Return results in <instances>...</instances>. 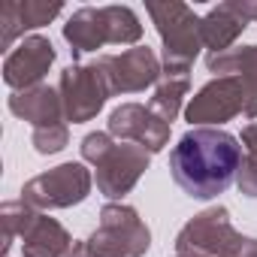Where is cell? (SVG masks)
Segmentation results:
<instances>
[{
  "mask_svg": "<svg viewBox=\"0 0 257 257\" xmlns=\"http://www.w3.org/2000/svg\"><path fill=\"white\" fill-rule=\"evenodd\" d=\"M239 167L242 143L221 127H191L170 152L173 179L194 200H215L224 194L236 182Z\"/></svg>",
  "mask_w": 257,
  "mask_h": 257,
  "instance_id": "1",
  "label": "cell"
},
{
  "mask_svg": "<svg viewBox=\"0 0 257 257\" xmlns=\"http://www.w3.org/2000/svg\"><path fill=\"white\" fill-rule=\"evenodd\" d=\"M64 40L73 55L97 52L103 46H137L143 40V25L131 7H82L64 25Z\"/></svg>",
  "mask_w": 257,
  "mask_h": 257,
  "instance_id": "2",
  "label": "cell"
},
{
  "mask_svg": "<svg viewBox=\"0 0 257 257\" xmlns=\"http://www.w3.org/2000/svg\"><path fill=\"white\" fill-rule=\"evenodd\" d=\"M254 251L257 239L233 230L230 212L224 206H212L194 215L176 236L179 257H251Z\"/></svg>",
  "mask_w": 257,
  "mask_h": 257,
  "instance_id": "3",
  "label": "cell"
},
{
  "mask_svg": "<svg viewBox=\"0 0 257 257\" xmlns=\"http://www.w3.org/2000/svg\"><path fill=\"white\" fill-rule=\"evenodd\" d=\"M236 115L257 118V79L218 76L206 82L185 106V118L194 127H221Z\"/></svg>",
  "mask_w": 257,
  "mask_h": 257,
  "instance_id": "4",
  "label": "cell"
},
{
  "mask_svg": "<svg viewBox=\"0 0 257 257\" xmlns=\"http://www.w3.org/2000/svg\"><path fill=\"white\" fill-rule=\"evenodd\" d=\"M146 13L152 16L158 37L164 43V70H191L194 58L203 49L200 37V16L179 0H167V4H149Z\"/></svg>",
  "mask_w": 257,
  "mask_h": 257,
  "instance_id": "5",
  "label": "cell"
},
{
  "mask_svg": "<svg viewBox=\"0 0 257 257\" xmlns=\"http://www.w3.org/2000/svg\"><path fill=\"white\" fill-rule=\"evenodd\" d=\"M152 245V230L134 206L106 203L100 209V224L88 236L91 257H143Z\"/></svg>",
  "mask_w": 257,
  "mask_h": 257,
  "instance_id": "6",
  "label": "cell"
},
{
  "mask_svg": "<svg viewBox=\"0 0 257 257\" xmlns=\"http://www.w3.org/2000/svg\"><path fill=\"white\" fill-rule=\"evenodd\" d=\"M91 188H94L91 170H85V164L79 161H70L25 182L22 200L31 203L34 209H70L88 200Z\"/></svg>",
  "mask_w": 257,
  "mask_h": 257,
  "instance_id": "7",
  "label": "cell"
},
{
  "mask_svg": "<svg viewBox=\"0 0 257 257\" xmlns=\"http://www.w3.org/2000/svg\"><path fill=\"white\" fill-rule=\"evenodd\" d=\"M58 94L64 103V118L73 124H85L91 118H97V112L103 109V103L112 97L106 73L100 70V64H70L61 70V82H58Z\"/></svg>",
  "mask_w": 257,
  "mask_h": 257,
  "instance_id": "8",
  "label": "cell"
},
{
  "mask_svg": "<svg viewBox=\"0 0 257 257\" xmlns=\"http://www.w3.org/2000/svg\"><path fill=\"white\" fill-rule=\"evenodd\" d=\"M97 64L106 73V82H109L112 94L146 91V88L158 85V79L164 73L155 49H149V46H134L121 55H103V58H97Z\"/></svg>",
  "mask_w": 257,
  "mask_h": 257,
  "instance_id": "9",
  "label": "cell"
},
{
  "mask_svg": "<svg viewBox=\"0 0 257 257\" xmlns=\"http://www.w3.org/2000/svg\"><path fill=\"white\" fill-rule=\"evenodd\" d=\"M170 127L143 103H121L109 115V137L118 143L143 146L149 155H158L170 146Z\"/></svg>",
  "mask_w": 257,
  "mask_h": 257,
  "instance_id": "10",
  "label": "cell"
},
{
  "mask_svg": "<svg viewBox=\"0 0 257 257\" xmlns=\"http://www.w3.org/2000/svg\"><path fill=\"white\" fill-rule=\"evenodd\" d=\"M152 155L143 146L134 143H115V149L106 155L103 164H97V191L109 200H121L124 194H131L137 188V182L143 179V173L149 170Z\"/></svg>",
  "mask_w": 257,
  "mask_h": 257,
  "instance_id": "11",
  "label": "cell"
},
{
  "mask_svg": "<svg viewBox=\"0 0 257 257\" xmlns=\"http://www.w3.org/2000/svg\"><path fill=\"white\" fill-rule=\"evenodd\" d=\"M58 52L52 46L49 37H25L13 52H7V61H4V82L13 88V91H25V88H34V85H43L49 67L55 64Z\"/></svg>",
  "mask_w": 257,
  "mask_h": 257,
  "instance_id": "12",
  "label": "cell"
},
{
  "mask_svg": "<svg viewBox=\"0 0 257 257\" xmlns=\"http://www.w3.org/2000/svg\"><path fill=\"white\" fill-rule=\"evenodd\" d=\"M61 10V4H49V0H7L0 10V46L13 52V43L25 37V31L55 22Z\"/></svg>",
  "mask_w": 257,
  "mask_h": 257,
  "instance_id": "13",
  "label": "cell"
},
{
  "mask_svg": "<svg viewBox=\"0 0 257 257\" xmlns=\"http://www.w3.org/2000/svg\"><path fill=\"white\" fill-rule=\"evenodd\" d=\"M10 112L28 124H34V131L40 127H52V124H64V103L61 94L49 85H34L25 91H13L7 100Z\"/></svg>",
  "mask_w": 257,
  "mask_h": 257,
  "instance_id": "14",
  "label": "cell"
},
{
  "mask_svg": "<svg viewBox=\"0 0 257 257\" xmlns=\"http://www.w3.org/2000/svg\"><path fill=\"white\" fill-rule=\"evenodd\" d=\"M248 28V16L242 10V0H227V4L212 7L203 22H200V37L203 46L215 52H227L233 49V43L242 37V31Z\"/></svg>",
  "mask_w": 257,
  "mask_h": 257,
  "instance_id": "15",
  "label": "cell"
},
{
  "mask_svg": "<svg viewBox=\"0 0 257 257\" xmlns=\"http://www.w3.org/2000/svg\"><path fill=\"white\" fill-rule=\"evenodd\" d=\"M73 242L76 239L67 233L61 221L49 215H37V221L22 236V254L25 257H64L73 248Z\"/></svg>",
  "mask_w": 257,
  "mask_h": 257,
  "instance_id": "16",
  "label": "cell"
},
{
  "mask_svg": "<svg viewBox=\"0 0 257 257\" xmlns=\"http://www.w3.org/2000/svg\"><path fill=\"white\" fill-rule=\"evenodd\" d=\"M188 91H191V70H164L155 85V97L149 100V109L161 121L173 124L182 112V100L188 97Z\"/></svg>",
  "mask_w": 257,
  "mask_h": 257,
  "instance_id": "17",
  "label": "cell"
},
{
  "mask_svg": "<svg viewBox=\"0 0 257 257\" xmlns=\"http://www.w3.org/2000/svg\"><path fill=\"white\" fill-rule=\"evenodd\" d=\"M209 73L215 76H248L257 79V46H236L227 52H209L206 58Z\"/></svg>",
  "mask_w": 257,
  "mask_h": 257,
  "instance_id": "18",
  "label": "cell"
},
{
  "mask_svg": "<svg viewBox=\"0 0 257 257\" xmlns=\"http://www.w3.org/2000/svg\"><path fill=\"white\" fill-rule=\"evenodd\" d=\"M37 209L31 206V203H25V200H7L4 206H0V227H4V254L10 251V245H13V239L16 236H25L28 233V227L37 221Z\"/></svg>",
  "mask_w": 257,
  "mask_h": 257,
  "instance_id": "19",
  "label": "cell"
},
{
  "mask_svg": "<svg viewBox=\"0 0 257 257\" xmlns=\"http://www.w3.org/2000/svg\"><path fill=\"white\" fill-rule=\"evenodd\" d=\"M34 152L37 155H58L70 146V127L67 124H52V127H40L31 134Z\"/></svg>",
  "mask_w": 257,
  "mask_h": 257,
  "instance_id": "20",
  "label": "cell"
},
{
  "mask_svg": "<svg viewBox=\"0 0 257 257\" xmlns=\"http://www.w3.org/2000/svg\"><path fill=\"white\" fill-rule=\"evenodd\" d=\"M82 161H88V164H103L106 161V155L115 149V140L109 137V131L103 134V131H97V134H88L85 140H82Z\"/></svg>",
  "mask_w": 257,
  "mask_h": 257,
  "instance_id": "21",
  "label": "cell"
},
{
  "mask_svg": "<svg viewBox=\"0 0 257 257\" xmlns=\"http://www.w3.org/2000/svg\"><path fill=\"white\" fill-rule=\"evenodd\" d=\"M236 188H239L242 197L257 200V164L251 158H242V167L236 173Z\"/></svg>",
  "mask_w": 257,
  "mask_h": 257,
  "instance_id": "22",
  "label": "cell"
},
{
  "mask_svg": "<svg viewBox=\"0 0 257 257\" xmlns=\"http://www.w3.org/2000/svg\"><path fill=\"white\" fill-rule=\"evenodd\" d=\"M239 143L245 146V158H251V161L257 164V121L242 127V134H239Z\"/></svg>",
  "mask_w": 257,
  "mask_h": 257,
  "instance_id": "23",
  "label": "cell"
},
{
  "mask_svg": "<svg viewBox=\"0 0 257 257\" xmlns=\"http://www.w3.org/2000/svg\"><path fill=\"white\" fill-rule=\"evenodd\" d=\"M64 257H91V251H88V242H79V239H76V242H73V248H70Z\"/></svg>",
  "mask_w": 257,
  "mask_h": 257,
  "instance_id": "24",
  "label": "cell"
},
{
  "mask_svg": "<svg viewBox=\"0 0 257 257\" xmlns=\"http://www.w3.org/2000/svg\"><path fill=\"white\" fill-rule=\"evenodd\" d=\"M242 10H245L248 22H257V0H242Z\"/></svg>",
  "mask_w": 257,
  "mask_h": 257,
  "instance_id": "25",
  "label": "cell"
},
{
  "mask_svg": "<svg viewBox=\"0 0 257 257\" xmlns=\"http://www.w3.org/2000/svg\"><path fill=\"white\" fill-rule=\"evenodd\" d=\"M251 257H257V251H254V254H251Z\"/></svg>",
  "mask_w": 257,
  "mask_h": 257,
  "instance_id": "26",
  "label": "cell"
}]
</instances>
